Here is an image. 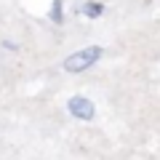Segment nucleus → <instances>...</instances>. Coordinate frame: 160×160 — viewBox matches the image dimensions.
<instances>
[{"instance_id": "obj_3", "label": "nucleus", "mask_w": 160, "mask_h": 160, "mask_svg": "<svg viewBox=\"0 0 160 160\" xmlns=\"http://www.w3.org/2000/svg\"><path fill=\"white\" fill-rule=\"evenodd\" d=\"M104 11V6H102V3H86V8H83V13H86V16H99V13H102Z\"/></svg>"}, {"instance_id": "obj_2", "label": "nucleus", "mask_w": 160, "mask_h": 160, "mask_svg": "<svg viewBox=\"0 0 160 160\" xmlns=\"http://www.w3.org/2000/svg\"><path fill=\"white\" fill-rule=\"evenodd\" d=\"M69 112H72L75 118H80V120H91L96 109H93L91 99H86V96H72V99H69Z\"/></svg>"}, {"instance_id": "obj_4", "label": "nucleus", "mask_w": 160, "mask_h": 160, "mask_svg": "<svg viewBox=\"0 0 160 160\" xmlns=\"http://www.w3.org/2000/svg\"><path fill=\"white\" fill-rule=\"evenodd\" d=\"M53 19H56V22H62V0H56V3H53Z\"/></svg>"}, {"instance_id": "obj_1", "label": "nucleus", "mask_w": 160, "mask_h": 160, "mask_svg": "<svg viewBox=\"0 0 160 160\" xmlns=\"http://www.w3.org/2000/svg\"><path fill=\"white\" fill-rule=\"evenodd\" d=\"M99 59H102V48L88 46V48H83V51H78V53H72V56L64 59V69H67V72H83V69H88L93 62H99Z\"/></svg>"}]
</instances>
